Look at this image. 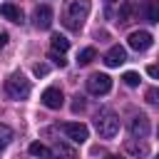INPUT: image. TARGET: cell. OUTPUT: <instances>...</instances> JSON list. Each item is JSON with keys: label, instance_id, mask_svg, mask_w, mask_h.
<instances>
[{"label": "cell", "instance_id": "obj_21", "mask_svg": "<svg viewBox=\"0 0 159 159\" xmlns=\"http://www.w3.org/2000/svg\"><path fill=\"white\" fill-rule=\"evenodd\" d=\"M122 80H124L127 87H137V84H139V75H137V72H124Z\"/></svg>", "mask_w": 159, "mask_h": 159}, {"label": "cell", "instance_id": "obj_15", "mask_svg": "<svg viewBox=\"0 0 159 159\" xmlns=\"http://www.w3.org/2000/svg\"><path fill=\"white\" fill-rule=\"evenodd\" d=\"M144 20L147 22H159V0H147L144 2Z\"/></svg>", "mask_w": 159, "mask_h": 159}, {"label": "cell", "instance_id": "obj_9", "mask_svg": "<svg viewBox=\"0 0 159 159\" xmlns=\"http://www.w3.org/2000/svg\"><path fill=\"white\" fill-rule=\"evenodd\" d=\"M35 27H40V30H47L50 25H52V17H55V12H52V7L50 5H40V7H35Z\"/></svg>", "mask_w": 159, "mask_h": 159}, {"label": "cell", "instance_id": "obj_14", "mask_svg": "<svg viewBox=\"0 0 159 159\" xmlns=\"http://www.w3.org/2000/svg\"><path fill=\"white\" fill-rule=\"evenodd\" d=\"M117 20H119V25H129V22L134 20V2H129V0H127V2H122Z\"/></svg>", "mask_w": 159, "mask_h": 159}, {"label": "cell", "instance_id": "obj_28", "mask_svg": "<svg viewBox=\"0 0 159 159\" xmlns=\"http://www.w3.org/2000/svg\"><path fill=\"white\" fill-rule=\"evenodd\" d=\"M107 2H117V0H107Z\"/></svg>", "mask_w": 159, "mask_h": 159}, {"label": "cell", "instance_id": "obj_1", "mask_svg": "<svg viewBox=\"0 0 159 159\" xmlns=\"http://www.w3.org/2000/svg\"><path fill=\"white\" fill-rule=\"evenodd\" d=\"M89 7H92L89 0H67V5H65V15H62L65 27H70V30H80L82 22H84V17L89 15Z\"/></svg>", "mask_w": 159, "mask_h": 159}, {"label": "cell", "instance_id": "obj_3", "mask_svg": "<svg viewBox=\"0 0 159 159\" xmlns=\"http://www.w3.org/2000/svg\"><path fill=\"white\" fill-rule=\"evenodd\" d=\"M30 89H32V84H30V80H27L22 72H12V75L5 80V92H7V97H12V99H27V97H30Z\"/></svg>", "mask_w": 159, "mask_h": 159}, {"label": "cell", "instance_id": "obj_20", "mask_svg": "<svg viewBox=\"0 0 159 159\" xmlns=\"http://www.w3.org/2000/svg\"><path fill=\"white\" fill-rule=\"evenodd\" d=\"M144 99H147L149 104H159V87H149V89L144 92Z\"/></svg>", "mask_w": 159, "mask_h": 159}, {"label": "cell", "instance_id": "obj_8", "mask_svg": "<svg viewBox=\"0 0 159 159\" xmlns=\"http://www.w3.org/2000/svg\"><path fill=\"white\" fill-rule=\"evenodd\" d=\"M124 152L129 157H134V159H144V157H149V144L134 137V139H127L124 142Z\"/></svg>", "mask_w": 159, "mask_h": 159}, {"label": "cell", "instance_id": "obj_25", "mask_svg": "<svg viewBox=\"0 0 159 159\" xmlns=\"http://www.w3.org/2000/svg\"><path fill=\"white\" fill-rule=\"evenodd\" d=\"M147 75L154 77V80H159V65H147Z\"/></svg>", "mask_w": 159, "mask_h": 159}, {"label": "cell", "instance_id": "obj_2", "mask_svg": "<svg viewBox=\"0 0 159 159\" xmlns=\"http://www.w3.org/2000/svg\"><path fill=\"white\" fill-rule=\"evenodd\" d=\"M119 117L112 112V109H99L97 112V119H94V129L102 139H112L119 134Z\"/></svg>", "mask_w": 159, "mask_h": 159}, {"label": "cell", "instance_id": "obj_7", "mask_svg": "<svg viewBox=\"0 0 159 159\" xmlns=\"http://www.w3.org/2000/svg\"><path fill=\"white\" fill-rule=\"evenodd\" d=\"M40 102H42L47 109H60V107L65 104V94H62V89H60V87H47V89L42 92Z\"/></svg>", "mask_w": 159, "mask_h": 159}, {"label": "cell", "instance_id": "obj_30", "mask_svg": "<svg viewBox=\"0 0 159 159\" xmlns=\"http://www.w3.org/2000/svg\"><path fill=\"white\" fill-rule=\"evenodd\" d=\"M157 159H159V157H157Z\"/></svg>", "mask_w": 159, "mask_h": 159}, {"label": "cell", "instance_id": "obj_5", "mask_svg": "<svg viewBox=\"0 0 159 159\" xmlns=\"http://www.w3.org/2000/svg\"><path fill=\"white\" fill-rule=\"evenodd\" d=\"M62 132H65L75 144H82V142H87V137H89V129H87L82 122H65V124H62Z\"/></svg>", "mask_w": 159, "mask_h": 159}, {"label": "cell", "instance_id": "obj_11", "mask_svg": "<svg viewBox=\"0 0 159 159\" xmlns=\"http://www.w3.org/2000/svg\"><path fill=\"white\" fill-rule=\"evenodd\" d=\"M52 157H55V159H77V149H75L72 144L62 142V139H55V144H52Z\"/></svg>", "mask_w": 159, "mask_h": 159}, {"label": "cell", "instance_id": "obj_16", "mask_svg": "<svg viewBox=\"0 0 159 159\" xmlns=\"http://www.w3.org/2000/svg\"><path fill=\"white\" fill-rule=\"evenodd\" d=\"M50 45H52V50H55V52H62V55L70 50V40H67L65 35H60V32H55V35L50 37Z\"/></svg>", "mask_w": 159, "mask_h": 159}, {"label": "cell", "instance_id": "obj_13", "mask_svg": "<svg viewBox=\"0 0 159 159\" xmlns=\"http://www.w3.org/2000/svg\"><path fill=\"white\" fill-rule=\"evenodd\" d=\"M0 15H2L5 20H10V22H22V10H20L17 5H12V2L0 5Z\"/></svg>", "mask_w": 159, "mask_h": 159}, {"label": "cell", "instance_id": "obj_12", "mask_svg": "<svg viewBox=\"0 0 159 159\" xmlns=\"http://www.w3.org/2000/svg\"><path fill=\"white\" fill-rule=\"evenodd\" d=\"M129 132H132V137H139V139H144V137L149 134V119H147L144 114H137V117H132V122H129Z\"/></svg>", "mask_w": 159, "mask_h": 159}, {"label": "cell", "instance_id": "obj_22", "mask_svg": "<svg viewBox=\"0 0 159 159\" xmlns=\"http://www.w3.org/2000/svg\"><path fill=\"white\" fill-rule=\"evenodd\" d=\"M47 57H50V60H52L57 67H65V65H67V60H65V55H62V52H55V50H50V55H47Z\"/></svg>", "mask_w": 159, "mask_h": 159}, {"label": "cell", "instance_id": "obj_18", "mask_svg": "<svg viewBox=\"0 0 159 159\" xmlns=\"http://www.w3.org/2000/svg\"><path fill=\"white\" fill-rule=\"evenodd\" d=\"M94 57H97V50H94V47H84V50H80V55H77V62L84 67V65H89Z\"/></svg>", "mask_w": 159, "mask_h": 159}, {"label": "cell", "instance_id": "obj_10", "mask_svg": "<svg viewBox=\"0 0 159 159\" xmlns=\"http://www.w3.org/2000/svg\"><path fill=\"white\" fill-rule=\"evenodd\" d=\"M124 62H127V50H124L122 45L109 47V52L104 55V65H107V67H119V65H124Z\"/></svg>", "mask_w": 159, "mask_h": 159}, {"label": "cell", "instance_id": "obj_23", "mask_svg": "<svg viewBox=\"0 0 159 159\" xmlns=\"http://www.w3.org/2000/svg\"><path fill=\"white\" fill-rule=\"evenodd\" d=\"M82 109H84V97H80V94H77V97H75V102H72V112H82Z\"/></svg>", "mask_w": 159, "mask_h": 159}, {"label": "cell", "instance_id": "obj_19", "mask_svg": "<svg viewBox=\"0 0 159 159\" xmlns=\"http://www.w3.org/2000/svg\"><path fill=\"white\" fill-rule=\"evenodd\" d=\"M10 139H12V129L7 124H0V149H5L10 144Z\"/></svg>", "mask_w": 159, "mask_h": 159}, {"label": "cell", "instance_id": "obj_6", "mask_svg": "<svg viewBox=\"0 0 159 159\" xmlns=\"http://www.w3.org/2000/svg\"><path fill=\"white\" fill-rule=\"evenodd\" d=\"M127 42H129V47L132 50H137V52H144V50H149L152 47V35L147 32V30H134L129 37H127Z\"/></svg>", "mask_w": 159, "mask_h": 159}, {"label": "cell", "instance_id": "obj_29", "mask_svg": "<svg viewBox=\"0 0 159 159\" xmlns=\"http://www.w3.org/2000/svg\"><path fill=\"white\" fill-rule=\"evenodd\" d=\"M157 137H159V127H157Z\"/></svg>", "mask_w": 159, "mask_h": 159}, {"label": "cell", "instance_id": "obj_26", "mask_svg": "<svg viewBox=\"0 0 159 159\" xmlns=\"http://www.w3.org/2000/svg\"><path fill=\"white\" fill-rule=\"evenodd\" d=\"M5 45H7V35H5V32H0V47H5Z\"/></svg>", "mask_w": 159, "mask_h": 159}, {"label": "cell", "instance_id": "obj_4", "mask_svg": "<svg viewBox=\"0 0 159 159\" xmlns=\"http://www.w3.org/2000/svg\"><path fill=\"white\" fill-rule=\"evenodd\" d=\"M87 89L92 94H107L112 89V77L104 75V72H94V75L87 77Z\"/></svg>", "mask_w": 159, "mask_h": 159}, {"label": "cell", "instance_id": "obj_17", "mask_svg": "<svg viewBox=\"0 0 159 159\" xmlns=\"http://www.w3.org/2000/svg\"><path fill=\"white\" fill-rule=\"evenodd\" d=\"M30 154H32L35 159H50V157H52V152H50L45 144H40V142H32V144H30Z\"/></svg>", "mask_w": 159, "mask_h": 159}, {"label": "cell", "instance_id": "obj_24", "mask_svg": "<svg viewBox=\"0 0 159 159\" xmlns=\"http://www.w3.org/2000/svg\"><path fill=\"white\" fill-rule=\"evenodd\" d=\"M47 70H50L47 65H35V67H32V72H35L37 77H45V75H47Z\"/></svg>", "mask_w": 159, "mask_h": 159}, {"label": "cell", "instance_id": "obj_27", "mask_svg": "<svg viewBox=\"0 0 159 159\" xmlns=\"http://www.w3.org/2000/svg\"><path fill=\"white\" fill-rule=\"evenodd\" d=\"M104 159H124V157H119V154H107Z\"/></svg>", "mask_w": 159, "mask_h": 159}]
</instances>
